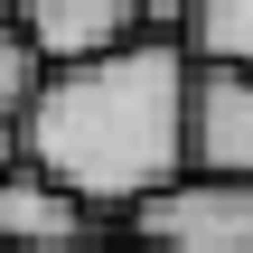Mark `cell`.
<instances>
[{"label":"cell","instance_id":"obj_5","mask_svg":"<svg viewBox=\"0 0 253 253\" xmlns=\"http://www.w3.org/2000/svg\"><path fill=\"white\" fill-rule=\"evenodd\" d=\"M84 244H103L94 216L19 160V169L0 178V253H84Z\"/></svg>","mask_w":253,"mask_h":253},{"label":"cell","instance_id":"obj_3","mask_svg":"<svg viewBox=\"0 0 253 253\" xmlns=\"http://www.w3.org/2000/svg\"><path fill=\"white\" fill-rule=\"evenodd\" d=\"M188 178H244L253 188V75L188 56Z\"/></svg>","mask_w":253,"mask_h":253},{"label":"cell","instance_id":"obj_10","mask_svg":"<svg viewBox=\"0 0 253 253\" xmlns=\"http://www.w3.org/2000/svg\"><path fill=\"white\" fill-rule=\"evenodd\" d=\"M0 19H19V0H0Z\"/></svg>","mask_w":253,"mask_h":253},{"label":"cell","instance_id":"obj_6","mask_svg":"<svg viewBox=\"0 0 253 253\" xmlns=\"http://www.w3.org/2000/svg\"><path fill=\"white\" fill-rule=\"evenodd\" d=\"M188 56H197V66H244L253 75V0H197Z\"/></svg>","mask_w":253,"mask_h":253},{"label":"cell","instance_id":"obj_9","mask_svg":"<svg viewBox=\"0 0 253 253\" xmlns=\"http://www.w3.org/2000/svg\"><path fill=\"white\" fill-rule=\"evenodd\" d=\"M19 169V122H0V178Z\"/></svg>","mask_w":253,"mask_h":253},{"label":"cell","instance_id":"obj_2","mask_svg":"<svg viewBox=\"0 0 253 253\" xmlns=\"http://www.w3.org/2000/svg\"><path fill=\"white\" fill-rule=\"evenodd\" d=\"M141 253H253V188L244 178H169L131 207Z\"/></svg>","mask_w":253,"mask_h":253},{"label":"cell","instance_id":"obj_11","mask_svg":"<svg viewBox=\"0 0 253 253\" xmlns=\"http://www.w3.org/2000/svg\"><path fill=\"white\" fill-rule=\"evenodd\" d=\"M84 253H122V244H84Z\"/></svg>","mask_w":253,"mask_h":253},{"label":"cell","instance_id":"obj_1","mask_svg":"<svg viewBox=\"0 0 253 253\" xmlns=\"http://www.w3.org/2000/svg\"><path fill=\"white\" fill-rule=\"evenodd\" d=\"M19 160L84 216H131L141 197L188 178V47L131 38L94 66L47 75L19 113Z\"/></svg>","mask_w":253,"mask_h":253},{"label":"cell","instance_id":"obj_4","mask_svg":"<svg viewBox=\"0 0 253 253\" xmlns=\"http://www.w3.org/2000/svg\"><path fill=\"white\" fill-rule=\"evenodd\" d=\"M19 38L38 47L47 75H66V66H94L113 47H131L141 19H131V0H19Z\"/></svg>","mask_w":253,"mask_h":253},{"label":"cell","instance_id":"obj_8","mask_svg":"<svg viewBox=\"0 0 253 253\" xmlns=\"http://www.w3.org/2000/svg\"><path fill=\"white\" fill-rule=\"evenodd\" d=\"M131 19H141V38H178V47H188L197 0H131Z\"/></svg>","mask_w":253,"mask_h":253},{"label":"cell","instance_id":"obj_7","mask_svg":"<svg viewBox=\"0 0 253 253\" xmlns=\"http://www.w3.org/2000/svg\"><path fill=\"white\" fill-rule=\"evenodd\" d=\"M38 84H47V66H38V47L19 38V19H0V122H19V113L38 103Z\"/></svg>","mask_w":253,"mask_h":253}]
</instances>
